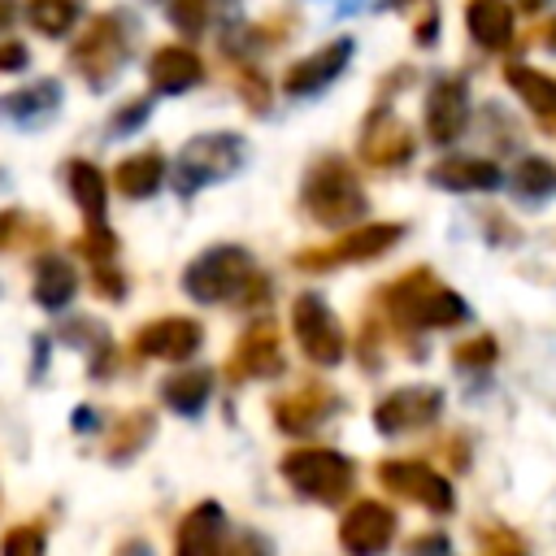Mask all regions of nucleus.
Segmentation results:
<instances>
[{"label":"nucleus","mask_w":556,"mask_h":556,"mask_svg":"<svg viewBox=\"0 0 556 556\" xmlns=\"http://www.w3.org/2000/svg\"><path fill=\"white\" fill-rule=\"evenodd\" d=\"M91 287H96L104 300H122V295H126V278L113 269V261H109V265H91Z\"/></svg>","instance_id":"obj_37"},{"label":"nucleus","mask_w":556,"mask_h":556,"mask_svg":"<svg viewBox=\"0 0 556 556\" xmlns=\"http://www.w3.org/2000/svg\"><path fill=\"white\" fill-rule=\"evenodd\" d=\"M26 213L22 208H0V252L9 248H22V243H35V239H48V226L35 222V230H26Z\"/></svg>","instance_id":"obj_31"},{"label":"nucleus","mask_w":556,"mask_h":556,"mask_svg":"<svg viewBox=\"0 0 556 556\" xmlns=\"http://www.w3.org/2000/svg\"><path fill=\"white\" fill-rule=\"evenodd\" d=\"M348 61H352V39H348V35L334 39V43H321L317 52H308L304 61H295V65L287 70L282 91H287V96H313V91L330 87V83L348 70Z\"/></svg>","instance_id":"obj_16"},{"label":"nucleus","mask_w":556,"mask_h":556,"mask_svg":"<svg viewBox=\"0 0 556 556\" xmlns=\"http://www.w3.org/2000/svg\"><path fill=\"white\" fill-rule=\"evenodd\" d=\"M400 235H404V226H395V222H365V226L356 222V226H348L334 243H326V248H304V252L295 256V265L308 269V274H321V269H334V265L374 261V256H382L387 248H395Z\"/></svg>","instance_id":"obj_7"},{"label":"nucleus","mask_w":556,"mask_h":556,"mask_svg":"<svg viewBox=\"0 0 556 556\" xmlns=\"http://www.w3.org/2000/svg\"><path fill=\"white\" fill-rule=\"evenodd\" d=\"M213 9H217V0H174V4H169V17H174V26H178L182 35H200V30L208 26Z\"/></svg>","instance_id":"obj_34"},{"label":"nucleus","mask_w":556,"mask_h":556,"mask_svg":"<svg viewBox=\"0 0 556 556\" xmlns=\"http://www.w3.org/2000/svg\"><path fill=\"white\" fill-rule=\"evenodd\" d=\"M30 295H35L39 308H65L78 295V269L65 256H39L35 261Z\"/></svg>","instance_id":"obj_23"},{"label":"nucleus","mask_w":556,"mask_h":556,"mask_svg":"<svg viewBox=\"0 0 556 556\" xmlns=\"http://www.w3.org/2000/svg\"><path fill=\"white\" fill-rule=\"evenodd\" d=\"M543 4H547V0H517V9H521V13H539Z\"/></svg>","instance_id":"obj_44"},{"label":"nucleus","mask_w":556,"mask_h":556,"mask_svg":"<svg viewBox=\"0 0 556 556\" xmlns=\"http://www.w3.org/2000/svg\"><path fill=\"white\" fill-rule=\"evenodd\" d=\"M43 552H48V539H43V526H35V521L13 526L0 539V556H43Z\"/></svg>","instance_id":"obj_33"},{"label":"nucleus","mask_w":556,"mask_h":556,"mask_svg":"<svg viewBox=\"0 0 556 556\" xmlns=\"http://www.w3.org/2000/svg\"><path fill=\"white\" fill-rule=\"evenodd\" d=\"M26 17L39 35L48 39H61L74 22H78V0H30L26 4Z\"/></svg>","instance_id":"obj_30"},{"label":"nucleus","mask_w":556,"mask_h":556,"mask_svg":"<svg viewBox=\"0 0 556 556\" xmlns=\"http://www.w3.org/2000/svg\"><path fill=\"white\" fill-rule=\"evenodd\" d=\"M495 356H500V343L491 334H473V339L452 348V365L456 369H486V365H495Z\"/></svg>","instance_id":"obj_32"},{"label":"nucleus","mask_w":556,"mask_h":556,"mask_svg":"<svg viewBox=\"0 0 556 556\" xmlns=\"http://www.w3.org/2000/svg\"><path fill=\"white\" fill-rule=\"evenodd\" d=\"M65 187H70V195H74V204L83 208L87 222H104L109 191H104V174L91 161H70L65 165Z\"/></svg>","instance_id":"obj_27"},{"label":"nucleus","mask_w":556,"mask_h":556,"mask_svg":"<svg viewBox=\"0 0 556 556\" xmlns=\"http://www.w3.org/2000/svg\"><path fill=\"white\" fill-rule=\"evenodd\" d=\"M513 195L526 204H547L556 195V165L547 156H526L513 169Z\"/></svg>","instance_id":"obj_29"},{"label":"nucleus","mask_w":556,"mask_h":556,"mask_svg":"<svg viewBox=\"0 0 556 556\" xmlns=\"http://www.w3.org/2000/svg\"><path fill=\"white\" fill-rule=\"evenodd\" d=\"M395 539V513L382 500H356L339 521V547L348 556H382Z\"/></svg>","instance_id":"obj_12"},{"label":"nucleus","mask_w":556,"mask_h":556,"mask_svg":"<svg viewBox=\"0 0 556 556\" xmlns=\"http://www.w3.org/2000/svg\"><path fill=\"white\" fill-rule=\"evenodd\" d=\"M465 30L478 48L500 52L513 39V4L508 0H469L465 4Z\"/></svg>","instance_id":"obj_21"},{"label":"nucleus","mask_w":556,"mask_h":556,"mask_svg":"<svg viewBox=\"0 0 556 556\" xmlns=\"http://www.w3.org/2000/svg\"><path fill=\"white\" fill-rule=\"evenodd\" d=\"M378 482L400 495V500H413L430 513H452L456 508V491L452 482L434 469V465H421V460H382L378 465Z\"/></svg>","instance_id":"obj_10"},{"label":"nucleus","mask_w":556,"mask_h":556,"mask_svg":"<svg viewBox=\"0 0 556 556\" xmlns=\"http://www.w3.org/2000/svg\"><path fill=\"white\" fill-rule=\"evenodd\" d=\"M300 204L317 226H339V230L356 226L369 208V200L356 182V169L343 156H321L308 165V174L300 182Z\"/></svg>","instance_id":"obj_3"},{"label":"nucleus","mask_w":556,"mask_h":556,"mask_svg":"<svg viewBox=\"0 0 556 556\" xmlns=\"http://www.w3.org/2000/svg\"><path fill=\"white\" fill-rule=\"evenodd\" d=\"M413 156V135L391 104H374L361 122V161L374 169H400Z\"/></svg>","instance_id":"obj_11"},{"label":"nucleus","mask_w":556,"mask_h":556,"mask_svg":"<svg viewBox=\"0 0 556 556\" xmlns=\"http://www.w3.org/2000/svg\"><path fill=\"white\" fill-rule=\"evenodd\" d=\"M174 556H235V552H230V526H226L222 504L204 500V504H195V508L178 521Z\"/></svg>","instance_id":"obj_13"},{"label":"nucleus","mask_w":556,"mask_h":556,"mask_svg":"<svg viewBox=\"0 0 556 556\" xmlns=\"http://www.w3.org/2000/svg\"><path fill=\"white\" fill-rule=\"evenodd\" d=\"M330 408H334V395L317 382H304V387L274 400V421L282 434H308L330 417Z\"/></svg>","instance_id":"obj_18"},{"label":"nucleus","mask_w":556,"mask_h":556,"mask_svg":"<svg viewBox=\"0 0 556 556\" xmlns=\"http://www.w3.org/2000/svg\"><path fill=\"white\" fill-rule=\"evenodd\" d=\"M382 304H387L391 321H400L408 330H439V326L469 321V304L452 287H443L430 269H408L395 282H387Z\"/></svg>","instance_id":"obj_2"},{"label":"nucleus","mask_w":556,"mask_h":556,"mask_svg":"<svg viewBox=\"0 0 556 556\" xmlns=\"http://www.w3.org/2000/svg\"><path fill=\"white\" fill-rule=\"evenodd\" d=\"M504 78H508V87H513L543 122H556V78H547V74H539V70H530V65H521V61L504 65Z\"/></svg>","instance_id":"obj_28"},{"label":"nucleus","mask_w":556,"mask_h":556,"mask_svg":"<svg viewBox=\"0 0 556 556\" xmlns=\"http://www.w3.org/2000/svg\"><path fill=\"white\" fill-rule=\"evenodd\" d=\"M148 109H152V100L143 96V100H130V104H122L117 113H113V126H109V135H130V130H139L143 122H148Z\"/></svg>","instance_id":"obj_36"},{"label":"nucleus","mask_w":556,"mask_h":556,"mask_svg":"<svg viewBox=\"0 0 556 556\" xmlns=\"http://www.w3.org/2000/svg\"><path fill=\"white\" fill-rule=\"evenodd\" d=\"M278 469L287 486L313 504H343L356 486V465L334 447H291Z\"/></svg>","instance_id":"obj_4"},{"label":"nucleus","mask_w":556,"mask_h":556,"mask_svg":"<svg viewBox=\"0 0 556 556\" xmlns=\"http://www.w3.org/2000/svg\"><path fill=\"white\" fill-rule=\"evenodd\" d=\"M182 291L200 304H265L269 278L252 265L239 243H213L182 269Z\"/></svg>","instance_id":"obj_1"},{"label":"nucleus","mask_w":556,"mask_h":556,"mask_svg":"<svg viewBox=\"0 0 556 556\" xmlns=\"http://www.w3.org/2000/svg\"><path fill=\"white\" fill-rule=\"evenodd\" d=\"M200 343H204V326L191 317H156V321H143L135 334V352L156 361H191Z\"/></svg>","instance_id":"obj_14"},{"label":"nucleus","mask_w":556,"mask_h":556,"mask_svg":"<svg viewBox=\"0 0 556 556\" xmlns=\"http://www.w3.org/2000/svg\"><path fill=\"white\" fill-rule=\"evenodd\" d=\"M243 152H248V143H243V135H235V130L195 135V139L182 143V156H178V165H174V187H178L182 195H191V191H200V187H208V182H222V178H230V174L243 165Z\"/></svg>","instance_id":"obj_6"},{"label":"nucleus","mask_w":556,"mask_h":556,"mask_svg":"<svg viewBox=\"0 0 556 556\" xmlns=\"http://www.w3.org/2000/svg\"><path fill=\"white\" fill-rule=\"evenodd\" d=\"M426 178L443 191H495L504 182V169L486 156H443Z\"/></svg>","instance_id":"obj_20"},{"label":"nucleus","mask_w":556,"mask_h":556,"mask_svg":"<svg viewBox=\"0 0 556 556\" xmlns=\"http://www.w3.org/2000/svg\"><path fill=\"white\" fill-rule=\"evenodd\" d=\"M543 43H547V48H552V52H556V17H552V22H547V26H543Z\"/></svg>","instance_id":"obj_43"},{"label":"nucleus","mask_w":556,"mask_h":556,"mask_svg":"<svg viewBox=\"0 0 556 556\" xmlns=\"http://www.w3.org/2000/svg\"><path fill=\"white\" fill-rule=\"evenodd\" d=\"M126 48H130V26H126L117 13H100V17H91L87 30L78 35L70 61H74V70L87 78L91 91H104V87L122 74V65H126V56H130Z\"/></svg>","instance_id":"obj_5"},{"label":"nucleus","mask_w":556,"mask_h":556,"mask_svg":"<svg viewBox=\"0 0 556 556\" xmlns=\"http://www.w3.org/2000/svg\"><path fill=\"white\" fill-rule=\"evenodd\" d=\"M161 178H165V156H161L156 148L130 152V156L117 165V174H113V182H117V191H122L126 200H143V195H156Z\"/></svg>","instance_id":"obj_25"},{"label":"nucleus","mask_w":556,"mask_h":556,"mask_svg":"<svg viewBox=\"0 0 556 556\" xmlns=\"http://www.w3.org/2000/svg\"><path fill=\"white\" fill-rule=\"evenodd\" d=\"M113 556H152V547H148L143 539H126V543H122Z\"/></svg>","instance_id":"obj_40"},{"label":"nucleus","mask_w":556,"mask_h":556,"mask_svg":"<svg viewBox=\"0 0 556 556\" xmlns=\"http://www.w3.org/2000/svg\"><path fill=\"white\" fill-rule=\"evenodd\" d=\"M439 413H443V391H439V387H426V382L395 387V391H387V395L374 404V430L387 434V439H395V434L434 426Z\"/></svg>","instance_id":"obj_9"},{"label":"nucleus","mask_w":556,"mask_h":556,"mask_svg":"<svg viewBox=\"0 0 556 556\" xmlns=\"http://www.w3.org/2000/svg\"><path fill=\"white\" fill-rule=\"evenodd\" d=\"M200 78H204V61H200V52H191L182 43H165V48H156L148 56V83L161 96H182Z\"/></svg>","instance_id":"obj_19"},{"label":"nucleus","mask_w":556,"mask_h":556,"mask_svg":"<svg viewBox=\"0 0 556 556\" xmlns=\"http://www.w3.org/2000/svg\"><path fill=\"white\" fill-rule=\"evenodd\" d=\"M208 391H213V369H204V365H182L161 382V400L182 417H195L204 408Z\"/></svg>","instance_id":"obj_24"},{"label":"nucleus","mask_w":556,"mask_h":556,"mask_svg":"<svg viewBox=\"0 0 556 556\" xmlns=\"http://www.w3.org/2000/svg\"><path fill=\"white\" fill-rule=\"evenodd\" d=\"M74 426H96V413H91V408H78V413H74Z\"/></svg>","instance_id":"obj_42"},{"label":"nucleus","mask_w":556,"mask_h":556,"mask_svg":"<svg viewBox=\"0 0 556 556\" xmlns=\"http://www.w3.org/2000/svg\"><path fill=\"white\" fill-rule=\"evenodd\" d=\"M469 126V91L460 78H439L426 96V135L434 143H456Z\"/></svg>","instance_id":"obj_17"},{"label":"nucleus","mask_w":556,"mask_h":556,"mask_svg":"<svg viewBox=\"0 0 556 556\" xmlns=\"http://www.w3.org/2000/svg\"><path fill=\"white\" fill-rule=\"evenodd\" d=\"M152 430H156L152 408H130V413H126V417L113 426V434H109V443H104V460H113V465L135 460V456L148 447Z\"/></svg>","instance_id":"obj_26"},{"label":"nucleus","mask_w":556,"mask_h":556,"mask_svg":"<svg viewBox=\"0 0 556 556\" xmlns=\"http://www.w3.org/2000/svg\"><path fill=\"white\" fill-rule=\"evenodd\" d=\"M26 61H30V52L22 43H0V74H17V70H26Z\"/></svg>","instance_id":"obj_39"},{"label":"nucleus","mask_w":556,"mask_h":556,"mask_svg":"<svg viewBox=\"0 0 556 556\" xmlns=\"http://www.w3.org/2000/svg\"><path fill=\"white\" fill-rule=\"evenodd\" d=\"M291 330H295L300 352L313 365H339L343 352H348L343 326H339V317L330 313V304L317 291H304V295L291 300Z\"/></svg>","instance_id":"obj_8"},{"label":"nucleus","mask_w":556,"mask_h":556,"mask_svg":"<svg viewBox=\"0 0 556 556\" xmlns=\"http://www.w3.org/2000/svg\"><path fill=\"white\" fill-rule=\"evenodd\" d=\"M282 374V343H278V326L274 321H252L235 352H230V378L243 382V378H274Z\"/></svg>","instance_id":"obj_15"},{"label":"nucleus","mask_w":556,"mask_h":556,"mask_svg":"<svg viewBox=\"0 0 556 556\" xmlns=\"http://www.w3.org/2000/svg\"><path fill=\"white\" fill-rule=\"evenodd\" d=\"M478 556H530V552H526V543H521L513 530H500V526H495V530L482 534V552H478Z\"/></svg>","instance_id":"obj_35"},{"label":"nucleus","mask_w":556,"mask_h":556,"mask_svg":"<svg viewBox=\"0 0 556 556\" xmlns=\"http://www.w3.org/2000/svg\"><path fill=\"white\" fill-rule=\"evenodd\" d=\"M404 556H452L447 534H417L404 543Z\"/></svg>","instance_id":"obj_38"},{"label":"nucleus","mask_w":556,"mask_h":556,"mask_svg":"<svg viewBox=\"0 0 556 556\" xmlns=\"http://www.w3.org/2000/svg\"><path fill=\"white\" fill-rule=\"evenodd\" d=\"M13 17H17V4H13V0H0V30H4Z\"/></svg>","instance_id":"obj_41"},{"label":"nucleus","mask_w":556,"mask_h":556,"mask_svg":"<svg viewBox=\"0 0 556 556\" xmlns=\"http://www.w3.org/2000/svg\"><path fill=\"white\" fill-rule=\"evenodd\" d=\"M56 104H61V83H56V78H39V83H26V87L0 96V117H9V122H17V126H35V122H43Z\"/></svg>","instance_id":"obj_22"}]
</instances>
